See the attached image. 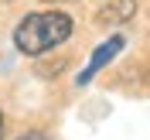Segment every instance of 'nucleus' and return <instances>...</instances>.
Segmentation results:
<instances>
[{"label": "nucleus", "instance_id": "39448f33", "mask_svg": "<svg viewBox=\"0 0 150 140\" xmlns=\"http://www.w3.org/2000/svg\"><path fill=\"white\" fill-rule=\"evenodd\" d=\"M21 140H41V137H34V133H31V137H21Z\"/></svg>", "mask_w": 150, "mask_h": 140}, {"label": "nucleus", "instance_id": "20e7f679", "mask_svg": "<svg viewBox=\"0 0 150 140\" xmlns=\"http://www.w3.org/2000/svg\"><path fill=\"white\" fill-rule=\"evenodd\" d=\"M0 137H4V113H0Z\"/></svg>", "mask_w": 150, "mask_h": 140}, {"label": "nucleus", "instance_id": "f257e3e1", "mask_svg": "<svg viewBox=\"0 0 150 140\" xmlns=\"http://www.w3.org/2000/svg\"><path fill=\"white\" fill-rule=\"evenodd\" d=\"M72 17L62 10H45V14H28L14 28V45L21 55H45L62 41L72 38Z\"/></svg>", "mask_w": 150, "mask_h": 140}, {"label": "nucleus", "instance_id": "f03ea898", "mask_svg": "<svg viewBox=\"0 0 150 140\" xmlns=\"http://www.w3.org/2000/svg\"><path fill=\"white\" fill-rule=\"evenodd\" d=\"M120 48H123V38H120V34H116V38H109V41H103V45H99V48L92 51L89 65L82 68V75H79L75 82H79V85H89V82L96 79V72H99V68H106V65L112 62V58L120 55Z\"/></svg>", "mask_w": 150, "mask_h": 140}, {"label": "nucleus", "instance_id": "7ed1b4c3", "mask_svg": "<svg viewBox=\"0 0 150 140\" xmlns=\"http://www.w3.org/2000/svg\"><path fill=\"white\" fill-rule=\"evenodd\" d=\"M133 10H137V0H112L99 10V21L103 24H123V21L133 17Z\"/></svg>", "mask_w": 150, "mask_h": 140}]
</instances>
